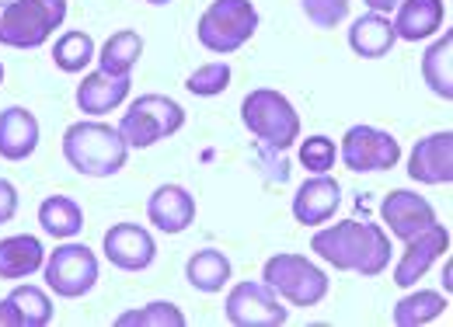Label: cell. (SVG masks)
Listing matches in <instances>:
<instances>
[{
  "label": "cell",
  "mask_w": 453,
  "mask_h": 327,
  "mask_svg": "<svg viewBox=\"0 0 453 327\" xmlns=\"http://www.w3.org/2000/svg\"><path fill=\"white\" fill-rule=\"evenodd\" d=\"M241 118L273 150H289L300 140V115L293 111V105L280 91H269V87L251 91L241 102Z\"/></svg>",
  "instance_id": "5"
},
{
  "label": "cell",
  "mask_w": 453,
  "mask_h": 327,
  "mask_svg": "<svg viewBox=\"0 0 453 327\" xmlns=\"http://www.w3.org/2000/svg\"><path fill=\"white\" fill-rule=\"evenodd\" d=\"M129 147L109 122H73L63 133V157L88 178H112L126 167Z\"/></svg>",
  "instance_id": "2"
},
{
  "label": "cell",
  "mask_w": 453,
  "mask_h": 327,
  "mask_svg": "<svg viewBox=\"0 0 453 327\" xmlns=\"http://www.w3.org/2000/svg\"><path fill=\"white\" fill-rule=\"evenodd\" d=\"M303 14L318 28H335L349 14V0H303Z\"/></svg>",
  "instance_id": "32"
},
{
  "label": "cell",
  "mask_w": 453,
  "mask_h": 327,
  "mask_svg": "<svg viewBox=\"0 0 453 327\" xmlns=\"http://www.w3.org/2000/svg\"><path fill=\"white\" fill-rule=\"evenodd\" d=\"M395 42H397L395 25L388 21V14H377V11L359 14V18L352 21V28H349V46H352V53L363 56V59H380V56H388Z\"/></svg>",
  "instance_id": "19"
},
{
  "label": "cell",
  "mask_w": 453,
  "mask_h": 327,
  "mask_svg": "<svg viewBox=\"0 0 453 327\" xmlns=\"http://www.w3.org/2000/svg\"><path fill=\"white\" fill-rule=\"evenodd\" d=\"M95 59V42L88 32H63L53 42V63L63 73H77Z\"/></svg>",
  "instance_id": "27"
},
{
  "label": "cell",
  "mask_w": 453,
  "mask_h": 327,
  "mask_svg": "<svg viewBox=\"0 0 453 327\" xmlns=\"http://www.w3.org/2000/svg\"><path fill=\"white\" fill-rule=\"evenodd\" d=\"M411 181L422 185H450L453 181V136L450 133H433L411 147L408 161Z\"/></svg>",
  "instance_id": "13"
},
{
  "label": "cell",
  "mask_w": 453,
  "mask_h": 327,
  "mask_svg": "<svg viewBox=\"0 0 453 327\" xmlns=\"http://www.w3.org/2000/svg\"><path fill=\"white\" fill-rule=\"evenodd\" d=\"M258 28V11L251 0H217L199 18V42L217 56L241 49Z\"/></svg>",
  "instance_id": "6"
},
{
  "label": "cell",
  "mask_w": 453,
  "mask_h": 327,
  "mask_svg": "<svg viewBox=\"0 0 453 327\" xmlns=\"http://www.w3.org/2000/svg\"><path fill=\"white\" fill-rule=\"evenodd\" d=\"M185 275H188V282H192L199 293H220L226 285V278H230V262H226L224 251L203 247V251H196V255L188 258Z\"/></svg>",
  "instance_id": "22"
},
{
  "label": "cell",
  "mask_w": 453,
  "mask_h": 327,
  "mask_svg": "<svg viewBox=\"0 0 453 327\" xmlns=\"http://www.w3.org/2000/svg\"><path fill=\"white\" fill-rule=\"evenodd\" d=\"M380 217H384V223L391 226V233L401 237L404 244H408L411 237H418V233H426L429 226L440 223V219H436V209H433L422 195L404 192V188L391 192V195L380 202Z\"/></svg>",
  "instance_id": "12"
},
{
  "label": "cell",
  "mask_w": 453,
  "mask_h": 327,
  "mask_svg": "<svg viewBox=\"0 0 453 327\" xmlns=\"http://www.w3.org/2000/svg\"><path fill=\"white\" fill-rule=\"evenodd\" d=\"M450 265H447V269H443V289H450V285H453V278H450Z\"/></svg>",
  "instance_id": "36"
},
{
  "label": "cell",
  "mask_w": 453,
  "mask_h": 327,
  "mask_svg": "<svg viewBox=\"0 0 453 327\" xmlns=\"http://www.w3.org/2000/svg\"><path fill=\"white\" fill-rule=\"evenodd\" d=\"M119 327H185V317H181V310L174 307V303H147V307H140V310H129V314H122Z\"/></svg>",
  "instance_id": "29"
},
{
  "label": "cell",
  "mask_w": 453,
  "mask_h": 327,
  "mask_svg": "<svg viewBox=\"0 0 453 327\" xmlns=\"http://www.w3.org/2000/svg\"><path fill=\"white\" fill-rule=\"evenodd\" d=\"M143 56V39L136 32H115L112 39L105 42V49L98 56L102 63V73H112V77H129V70L136 66V59Z\"/></svg>",
  "instance_id": "26"
},
{
  "label": "cell",
  "mask_w": 453,
  "mask_h": 327,
  "mask_svg": "<svg viewBox=\"0 0 453 327\" xmlns=\"http://www.w3.org/2000/svg\"><path fill=\"white\" fill-rule=\"evenodd\" d=\"M105 258L112 262L115 269L143 272V269L154 265L157 244H154L150 230H143L136 223H115L112 230L105 233Z\"/></svg>",
  "instance_id": "11"
},
{
  "label": "cell",
  "mask_w": 453,
  "mask_h": 327,
  "mask_svg": "<svg viewBox=\"0 0 453 327\" xmlns=\"http://www.w3.org/2000/svg\"><path fill=\"white\" fill-rule=\"evenodd\" d=\"M453 35H443L440 42H433L426 56H422V77L426 84L440 95V98H453Z\"/></svg>",
  "instance_id": "24"
},
{
  "label": "cell",
  "mask_w": 453,
  "mask_h": 327,
  "mask_svg": "<svg viewBox=\"0 0 453 327\" xmlns=\"http://www.w3.org/2000/svg\"><path fill=\"white\" fill-rule=\"evenodd\" d=\"M129 95V77H112V73H88L77 87V109L88 115H105L115 111Z\"/></svg>",
  "instance_id": "20"
},
{
  "label": "cell",
  "mask_w": 453,
  "mask_h": 327,
  "mask_svg": "<svg viewBox=\"0 0 453 327\" xmlns=\"http://www.w3.org/2000/svg\"><path fill=\"white\" fill-rule=\"evenodd\" d=\"M311 247L318 258H325L339 272L380 275L391 265V237L380 223H356L345 219L328 230H318L311 237Z\"/></svg>",
  "instance_id": "1"
},
{
  "label": "cell",
  "mask_w": 453,
  "mask_h": 327,
  "mask_svg": "<svg viewBox=\"0 0 453 327\" xmlns=\"http://www.w3.org/2000/svg\"><path fill=\"white\" fill-rule=\"evenodd\" d=\"M0 84H4V66H0Z\"/></svg>",
  "instance_id": "37"
},
{
  "label": "cell",
  "mask_w": 453,
  "mask_h": 327,
  "mask_svg": "<svg viewBox=\"0 0 453 327\" xmlns=\"http://www.w3.org/2000/svg\"><path fill=\"white\" fill-rule=\"evenodd\" d=\"M265 285L293 307H318L328 296V275L300 255H273L265 262Z\"/></svg>",
  "instance_id": "7"
},
{
  "label": "cell",
  "mask_w": 453,
  "mask_h": 327,
  "mask_svg": "<svg viewBox=\"0 0 453 327\" xmlns=\"http://www.w3.org/2000/svg\"><path fill=\"white\" fill-rule=\"evenodd\" d=\"M66 18V0H0V42L11 49L42 46Z\"/></svg>",
  "instance_id": "3"
},
{
  "label": "cell",
  "mask_w": 453,
  "mask_h": 327,
  "mask_svg": "<svg viewBox=\"0 0 453 327\" xmlns=\"http://www.w3.org/2000/svg\"><path fill=\"white\" fill-rule=\"evenodd\" d=\"M147 217L161 233H181L196 219V199L181 185H161L147 202Z\"/></svg>",
  "instance_id": "16"
},
{
  "label": "cell",
  "mask_w": 453,
  "mask_h": 327,
  "mask_svg": "<svg viewBox=\"0 0 453 327\" xmlns=\"http://www.w3.org/2000/svg\"><path fill=\"white\" fill-rule=\"evenodd\" d=\"M0 327H21V314L11 300H0Z\"/></svg>",
  "instance_id": "34"
},
{
  "label": "cell",
  "mask_w": 453,
  "mask_h": 327,
  "mask_svg": "<svg viewBox=\"0 0 453 327\" xmlns=\"http://www.w3.org/2000/svg\"><path fill=\"white\" fill-rule=\"evenodd\" d=\"M39 147V118L28 109L0 111V157L4 161H25Z\"/></svg>",
  "instance_id": "17"
},
{
  "label": "cell",
  "mask_w": 453,
  "mask_h": 327,
  "mask_svg": "<svg viewBox=\"0 0 453 327\" xmlns=\"http://www.w3.org/2000/svg\"><path fill=\"white\" fill-rule=\"evenodd\" d=\"M226 84H230V66H226V63H206V66L192 70L188 80H185V87H188L192 95H199V98L220 95V91H226Z\"/></svg>",
  "instance_id": "30"
},
{
  "label": "cell",
  "mask_w": 453,
  "mask_h": 327,
  "mask_svg": "<svg viewBox=\"0 0 453 327\" xmlns=\"http://www.w3.org/2000/svg\"><path fill=\"white\" fill-rule=\"evenodd\" d=\"M342 206V188L332 174H314L300 185V192L293 195V217L303 226H318L339 213Z\"/></svg>",
  "instance_id": "14"
},
{
  "label": "cell",
  "mask_w": 453,
  "mask_h": 327,
  "mask_svg": "<svg viewBox=\"0 0 453 327\" xmlns=\"http://www.w3.org/2000/svg\"><path fill=\"white\" fill-rule=\"evenodd\" d=\"M335 157H339V150L328 136H311V140L300 143V164L311 174H328L335 167Z\"/></svg>",
  "instance_id": "31"
},
{
  "label": "cell",
  "mask_w": 453,
  "mask_h": 327,
  "mask_svg": "<svg viewBox=\"0 0 453 327\" xmlns=\"http://www.w3.org/2000/svg\"><path fill=\"white\" fill-rule=\"evenodd\" d=\"M42 262H46V251L39 237L18 233L0 240V278H28L42 269Z\"/></svg>",
  "instance_id": "21"
},
{
  "label": "cell",
  "mask_w": 453,
  "mask_h": 327,
  "mask_svg": "<svg viewBox=\"0 0 453 327\" xmlns=\"http://www.w3.org/2000/svg\"><path fill=\"white\" fill-rule=\"evenodd\" d=\"M342 161L349 171L366 174V171H391L401 161V147L391 133L373 129V125H352L342 136Z\"/></svg>",
  "instance_id": "9"
},
{
  "label": "cell",
  "mask_w": 453,
  "mask_h": 327,
  "mask_svg": "<svg viewBox=\"0 0 453 327\" xmlns=\"http://www.w3.org/2000/svg\"><path fill=\"white\" fill-rule=\"evenodd\" d=\"M14 213H18V188L7 178H0V223H11Z\"/></svg>",
  "instance_id": "33"
},
{
  "label": "cell",
  "mask_w": 453,
  "mask_h": 327,
  "mask_svg": "<svg viewBox=\"0 0 453 327\" xmlns=\"http://www.w3.org/2000/svg\"><path fill=\"white\" fill-rule=\"evenodd\" d=\"M447 307H450L447 296H440V293H433V289H418V293L404 296V300L395 307V324H401V327L429 324V321L443 317Z\"/></svg>",
  "instance_id": "25"
},
{
  "label": "cell",
  "mask_w": 453,
  "mask_h": 327,
  "mask_svg": "<svg viewBox=\"0 0 453 327\" xmlns=\"http://www.w3.org/2000/svg\"><path fill=\"white\" fill-rule=\"evenodd\" d=\"M447 247H450V233H447L443 223H436V226H429L426 233L411 237L404 258L397 262V269H395V282L401 289H411L422 275L429 272V265H433Z\"/></svg>",
  "instance_id": "15"
},
{
  "label": "cell",
  "mask_w": 453,
  "mask_h": 327,
  "mask_svg": "<svg viewBox=\"0 0 453 327\" xmlns=\"http://www.w3.org/2000/svg\"><path fill=\"white\" fill-rule=\"evenodd\" d=\"M226 317L237 327H280L289 314L265 282H241L226 296Z\"/></svg>",
  "instance_id": "10"
},
{
  "label": "cell",
  "mask_w": 453,
  "mask_h": 327,
  "mask_svg": "<svg viewBox=\"0 0 453 327\" xmlns=\"http://www.w3.org/2000/svg\"><path fill=\"white\" fill-rule=\"evenodd\" d=\"M7 300L18 307L21 324L25 327H42L53 321V303H50V296H46L39 285H18Z\"/></svg>",
  "instance_id": "28"
},
{
  "label": "cell",
  "mask_w": 453,
  "mask_h": 327,
  "mask_svg": "<svg viewBox=\"0 0 453 327\" xmlns=\"http://www.w3.org/2000/svg\"><path fill=\"white\" fill-rule=\"evenodd\" d=\"M401 0H366V7L370 11H377V14H388V11H395Z\"/></svg>",
  "instance_id": "35"
},
{
  "label": "cell",
  "mask_w": 453,
  "mask_h": 327,
  "mask_svg": "<svg viewBox=\"0 0 453 327\" xmlns=\"http://www.w3.org/2000/svg\"><path fill=\"white\" fill-rule=\"evenodd\" d=\"M39 226H42L50 237L66 240V237H77V233L84 230V213H81V206H77L73 199H66V195H50V199L39 206Z\"/></svg>",
  "instance_id": "23"
},
{
  "label": "cell",
  "mask_w": 453,
  "mask_h": 327,
  "mask_svg": "<svg viewBox=\"0 0 453 327\" xmlns=\"http://www.w3.org/2000/svg\"><path fill=\"white\" fill-rule=\"evenodd\" d=\"M443 0H401L397 4V18L395 25L397 39H408V42H418V39H429L433 32H440L443 25Z\"/></svg>",
  "instance_id": "18"
},
{
  "label": "cell",
  "mask_w": 453,
  "mask_h": 327,
  "mask_svg": "<svg viewBox=\"0 0 453 327\" xmlns=\"http://www.w3.org/2000/svg\"><path fill=\"white\" fill-rule=\"evenodd\" d=\"M46 282L57 296H84L98 282V258L84 244H59L46 262Z\"/></svg>",
  "instance_id": "8"
},
{
  "label": "cell",
  "mask_w": 453,
  "mask_h": 327,
  "mask_svg": "<svg viewBox=\"0 0 453 327\" xmlns=\"http://www.w3.org/2000/svg\"><path fill=\"white\" fill-rule=\"evenodd\" d=\"M185 125V111L168 95H143L133 102V109L122 115L119 136L133 150H147L157 140H168Z\"/></svg>",
  "instance_id": "4"
}]
</instances>
